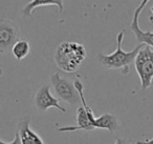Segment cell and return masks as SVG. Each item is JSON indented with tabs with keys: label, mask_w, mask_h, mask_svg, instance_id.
Segmentation results:
<instances>
[{
	"label": "cell",
	"mask_w": 153,
	"mask_h": 144,
	"mask_svg": "<svg viewBox=\"0 0 153 144\" xmlns=\"http://www.w3.org/2000/svg\"><path fill=\"white\" fill-rule=\"evenodd\" d=\"M86 59V49L83 44L64 41L57 46L53 60L58 68L65 73H74Z\"/></svg>",
	"instance_id": "6da1fadb"
},
{
	"label": "cell",
	"mask_w": 153,
	"mask_h": 144,
	"mask_svg": "<svg viewBox=\"0 0 153 144\" xmlns=\"http://www.w3.org/2000/svg\"><path fill=\"white\" fill-rule=\"evenodd\" d=\"M125 36V30H122L117 35V50L113 53L105 55L102 53H98L99 62L102 64L104 68L108 70H123L128 68L131 63H134V60L136 58V55L138 54L140 50L143 46H145V43H140L135 49L132 51L126 52L122 49V43Z\"/></svg>",
	"instance_id": "7a4b0ae2"
},
{
	"label": "cell",
	"mask_w": 153,
	"mask_h": 144,
	"mask_svg": "<svg viewBox=\"0 0 153 144\" xmlns=\"http://www.w3.org/2000/svg\"><path fill=\"white\" fill-rule=\"evenodd\" d=\"M74 86L79 92L81 98V105L76 108V125H68V126L58 127V130L62 133L67 131H76V130H92L96 128V118L92 108L86 103L84 97V84L80 80L74 81Z\"/></svg>",
	"instance_id": "3957f363"
},
{
	"label": "cell",
	"mask_w": 153,
	"mask_h": 144,
	"mask_svg": "<svg viewBox=\"0 0 153 144\" xmlns=\"http://www.w3.org/2000/svg\"><path fill=\"white\" fill-rule=\"evenodd\" d=\"M134 68L143 89H148L153 81V47L146 44L140 50L134 60Z\"/></svg>",
	"instance_id": "277c9868"
},
{
	"label": "cell",
	"mask_w": 153,
	"mask_h": 144,
	"mask_svg": "<svg viewBox=\"0 0 153 144\" xmlns=\"http://www.w3.org/2000/svg\"><path fill=\"white\" fill-rule=\"evenodd\" d=\"M51 84L57 97L70 105H78L81 102L79 92L74 86V83L65 78H62L59 73H53L51 76Z\"/></svg>",
	"instance_id": "5b68a950"
},
{
	"label": "cell",
	"mask_w": 153,
	"mask_h": 144,
	"mask_svg": "<svg viewBox=\"0 0 153 144\" xmlns=\"http://www.w3.org/2000/svg\"><path fill=\"white\" fill-rule=\"evenodd\" d=\"M20 39V30L16 22L10 19L0 20V53L5 54Z\"/></svg>",
	"instance_id": "8992f818"
},
{
	"label": "cell",
	"mask_w": 153,
	"mask_h": 144,
	"mask_svg": "<svg viewBox=\"0 0 153 144\" xmlns=\"http://www.w3.org/2000/svg\"><path fill=\"white\" fill-rule=\"evenodd\" d=\"M34 102L36 107L40 112H46L51 107L61 110L62 112H66V110L63 106L60 105L59 99L53 97L51 93V86L48 84H43L37 89L34 97Z\"/></svg>",
	"instance_id": "52a82bcc"
},
{
	"label": "cell",
	"mask_w": 153,
	"mask_h": 144,
	"mask_svg": "<svg viewBox=\"0 0 153 144\" xmlns=\"http://www.w3.org/2000/svg\"><path fill=\"white\" fill-rule=\"evenodd\" d=\"M149 1L150 0H142L140 3L138 4V7L134 10L133 18H132V21L130 23V30L133 32L136 41L138 43H145V44L151 45L153 47V32H151V31H146V32L142 31L140 28V24H138V18H140V13L145 9V7L148 4Z\"/></svg>",
	"instance_id": "ba28073f"
},
{
	"label": "cell",
	"mask_w": 153,
	"mask_h": 144,
	"mask_svg": "<svg viewBox=\"0 0 153 144\" xmlns=\"http://www.w3.org/2000/svg\"><path fill=\"white\" fill-rule=\"evenodd\" d=\"M30 117L25 116L19 121L16 128V133L19 135L21 139V144H43L44 141L42 138L34 131L30 126Z\"/></svg>",
	"instance_id": "9c48e42d"
},
{
	"label": "cell",
	"mask_w": 153,
	"mask_h": 144,
	"mask_svg": "<svg viewBox=\"0 0 153 144\" xmlns=\"http://www.w3.org/2000/svg\"><path fill=\"white\" fill-rule=\"evenodd\" d=\"M45 5H56L60 13L64 11V0H32L26 3L21 10V15L23 18H30L36 9Z\"/></svg>",
	"instance_id": "30bf717a"
},
{
	"label": "cell",
	"mask_w": 153,
	"mask_h": 144,
	"mask_svg": "<svg viewBox=\"0 0 153 144\" xmlns=\"http://www.w3.org/2000/svg\"><path fill=\"white\" fill-rule=\"evenodd\" d=\"M96 128L106 129L110 134H114V131L119 128V122L114 115L103 114L100 117L96 118Z\"/></svg>",
	"instance_id": "8fae6325"
},
{
	"label": "cell",
	"mask_w": 153,
	"mask_h": 144,
	"mask_svg": "<svg viewBox=\"0 0 153 144\" xmlns=\"http://www.w3.org/2000/svg\"><path fill=\"white\" fill-rule=\"evenodd\" d=\"M30 42L26 40H22V39H19V40L13 45V47H12V54H13L14 57H15L18 61L23 60L24 58L30 54Z\"/></svg>",
	"instance_id": "7c38bea8"
},
{
	"label": "cell",
	"mask_w": 153,
	"mask_h": 144,
	"mask_svg": "<svg viewBox=\"0 0 153 144\" xmlns=\"http://www.w3.org/2000/svg\"><path fill=\"white\" fill-rule=\"evenodd\" d=\"M150 10H151V13H152V14H153V4H152V5H151Z\"/></svg>",
	"instance_id": "4fadbf2b"
}]
</instances>
